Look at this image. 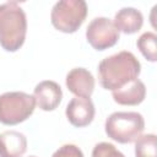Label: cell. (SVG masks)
<instances>
[{"label":"cell","mask_w":157,"mask_h":157,"mask_svg":"<svg viewBox=\"0 0 157 157\" xmlns=\"http://www.w3.org/2000/svg\"><path fill=\"white\" fill-rule=\"evenodd\" d=\"M66 87L76 97L90 98L94 90V77L85 67H75L66 75Z\"/></svg>","instance_id":"9c48e42d"},{"label":"cell","mask_w":157,"mask_h":157,"mask_svg":"<svg viewBox=\"0 0 157 157\" xmlns=\"http://www.w3.org/2000/svg\"><path fill=\"white\" fill-rule=\"evenodd\" d=\"M33 97L39 109L50 112L60 104L63 98V91L55 81L45 80L36 86Z\"/></svg>","instance_id":"ba28073f"},{"label":"cell","mask_w":157,"mask_h":157,"mask_svg":"<svg viewBox=\"0 0 157 157\" xmlns=\"http://www.w3.org/2000/svg\"><path fill=\"white\" fill-rule=\"evenodd\" d=\"M94 105L91 98L75 97L66 105V118L75 128H83L92 123L94 118Z\"/></svg>","instance_id":"52a82bcc"},{"label":"cell","mask_w":157,"mask_h":157,"mask_svg":"<svg viewBox=\"0 0 157 157\" xmlns=\"http://www.w3.org/2000/svg\"><path fill=\"white\" fill-rule=\"evenodd\" d=\"M29 157H36V156H29Z\"/></svg>","instance_id":"e0dca14e"},{"label":"cell","mask_w":157,"mask_h":157,"mask_svg":"<svg viewBox=\"0 0 157 157\" xmlns=\"http://www.w3.org/2000/svg\"><path fill=\"white\" fill-rule=\"evenodd\" d=\"M87 16V4L83 0H60L50 13L52 25L60 32L74 33L83 23Z\"/></svg>","instance_id":"5b68a950"},{"label":"cell","mask_w":157,"mask_h":157,"mask_svg":"<svg viewBox=\"0 0 157 157\" xmlns=\"http://www.w3.org/2000/svg\"><path fill=\"white\" fill-rule=\"evenodd\" d=\"M141 72V64L136 56L126 50L103 59L98 65V80L108 91H117L132 82Z\"/></svg>","instance_id":"6da1fadb"},{"label":"cell","mask_w":157,"mask_h":157,"mask_svg":"<svg viewBox=\"0 0 157 157\" xmlns=\"http://www.w3.org/2000/svg\"><path fill=\"white\" fill-rule=\"evenodd\" d=\"M136 45L146 60L155 63L157 60V36L153 32H145L140 36Z\"/></svg>","instance_id":"4fadbf2b"},{"label":"cell","mask_w":157,"mask_h":157,"mask_svg":"<svg viewBox=\"0 0 157 157\" xmlns=\"http://www.w3.org/2000/svg\"><path fill=\"white\" fill-rule=\"evenodd\" d=\"M36 107L33 96L25 92H6L0 96V123L16 125L28 119Z\"/></svg>","instance_id":"277c9868"},{"label":"cell","mask_w":157,"mask_h":157,"mask_svg":"<svg viewBox=\"0 0 157 157\" xmlns=\"http://www.w3.org/2000/svg\"><path fill=\"white\" fill-rule=\"evenodd\" d=\"M52 157H83V153L76 145L66 144L59 147Z\"/></svg>","instance_id":"2e32d148"},{"label":"cell","mask_w":157,"mask_h":157,"mask_svg":"<svg viewBox=\"0 0 157 157\" xmlns=\"http://www.w3.org/2000/svg\"><path fill=\"white\" fill-rule=\"evenodd\" d=\"M105 134L119 144L134 142L145 129L144 117L137 112H115L105 120Z\"/></svg>","instance_id":"3957f363"},{"label":"cell","mask_w":157,"mask_h":157,"mask_svg":"<svg viewBox=\"0 0 157 157\" xmlns=\"http://www.w3.org/2000/svg\"><path fill=\"white\" fill-rule=\"evenodd\" d=\"M27 18L16 1L0 5V45L6 52L18 50L26 39Z\"/></svg>","instance_id":"7a4b0ae2"},{"label":"cell","mask_w":157,"mask_h":157,"mask_svg":"<svg viewBox=\"0 0 157 157\" xmlns=\"http://www.w3.org/2000/svg\"><path fill=\"white\" fill-rule=\"evenodd\" d=\"M92 157H125L113 144L99 142L93 147Z\"/></svg>","instance_id":"9a60e30c"},{"label":"cell","mask_w":157,"mask_h":157,"mask_svg":"<svg viewBox=\"0 0 157 157\" xmlns=\"http://www.w3.org/2000/svg\"><path fill=\"white\" fill-rule=\"evenodd\" d=\"M86 38L93 49L105 50L117 44L119 40V31L112 20L107 17H96L87 26Z\"/></svg>","instance_id":"8992f818"},{"label":"cell","mask_w":157,"mask_h":157,"mask_svg":"<svg viewBox=\"0 0 157 157\" xmlns=\"http://www.w3.org/2000/svg\"><path fill=\"white\" fill-rule=\"evenodd\" d=\"M113 23L119 32L132 34L141 29L144 25V16L135 7H123L115 13Z\"/></svg>","instance_id":"7c38bea8"},{"label":"cell","mask_w":157,"mask_h":157,"mask_svg":"<svg viewBox=\"0 0 157 157\" xmlns=\"http://www.w3.org/2000/svg\"><path fill=\"white\" fill-rule=\"evenodd\" d=\"M136 157H157V137L155 134L141 135L135 140Z\"/></svg>","instance_id":"5bb4252c"},{"label":"cell","mask_w":157,"mask_h":157,"mask_svg":"<svg viewBox=\"0 0 157 157\" xmlns=\"http://www.w3.org/2000/svg\"><path fill=\"white\" fill-rule=\"evenodd\" d=\"M27 150L26 136L16 130L0 134V157H22Z\"/></svg>","instance_id":"30bf717a"},{"label":"cell","mask_w":157,"mask_h":157,"mask_svg":"<svg viewBox=\"0 0 157 157\" xmlns=\"http://www.w3.org/2000/svg\"><path fill=\"white\" fill-rule=\"evenodd\" d=\"M114 102L121 105H137L146 97V87L145 83L136 78L132 82L125 85L124 87L112 92Z\"/></svg>","instance_id":"8fae6325"}]
</instances>
